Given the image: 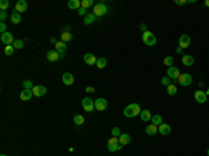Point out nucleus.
I'll list each match as a JSON object with an SVG mask.
<instances>
[{
	"label": "nucleus",
	"mask_w": 209,
	"mask_h": 156,
	"mask_svg": "<svg viewBox=\"0 0 209 156\" xmlns=\"http://www.w3.org/2000/svg\"><path fill=\"white\" fill-rule=\"evenodd\" d=\"M120 135H121V131H120L119 127H114L112 130V137H116V138H119Z\"/></svg>",
	"instance_id": "40"
},
{
	"label": "nucleus",
	"mask_w": 209,
	"mask_h": 156,
	"mask_svg": "<svg viewBox=\"0 0 209 156\" xmlns=\"http://www.w3.org/2000/svg\"><path fill=\"white\" fill-rule=\"evenodd\" d=\"M0 156H7V155H4V153H2V155H0Z\"/></svg>",
	"instance_id": "51"
},
{
	"label": "nucleus",
	"mask_w": 209,
	"mask_h": 156,
	"mask_svg": "<svg viewBox=\"0 0 209 156\" xmlns=\"http://www.w3.org/2000/svg\"><path fill=\"white\" fill-rule=\"evenodd\" d=\"M106 64H108V59L106 57H98V62H96V67L98 68H104L106 67Z\"/></svg>",
	"instance_id": "26"
},
{
	"label": "nucleus",
	"mask_w": 209,
	"mask_h": 156,
	"mask_svg": "<svg viewBox=\"0 0 209 156\" xmlns=\"http://www.w3.org/2000/svg\"><path fill=\"white\" fill-rule=\"evenodd\" d=\"M32 96H34L32 89H22L21 94H20V99H21V100H24V102L31 100V99H32Z\"/></svg>",
	"instance_id": "14"
},
{
	"label": "nucleus",
	"mask_w": 209,
	"mask_h": 156,
	"mask_svg": "<svg viewBox=\"0 0 209 156\" xmlns=\"http://www.w3.org/2000/svg\"><path fill=\"white\" fill-rule=\"evenodd\" d=\"M140 29H141V31H142V33H144V32H146V31H148V29H146V24H145V22H142V24H140Z\"/></svg>",
	"instance_id": "45"
},
{
	"label": "nucleus",
	"mask_w": 209,
	"mask_h": 156,
	"mask_svg": "<svg viewBox=\"0 0 209 156\" xmlns=\"http://www.w3.org/2000/svg\"><path fill=\"white\" fill-rule=\"evenodd\" d=\"M78 14H79V15H84V17H85V15L88 14V13H87V8L79 7V8H78Z\"/></svg>",
	"instance_id": "44"
},
{
	"label": "nucleus",
	"mask_w": 209,
	"mask_h": 156,
	"mask_svg": "<svg viewBox=\"0 0 209 156\" xmlns=\"http://www.w3.org/2000/svg\"><path fill=\"white\" fill-rule=\"evenodd\" d=\"M177 81H178V84L181 87H188V85L192 84V75L191 74H181Z\"/></svg>",
	"instance_id": "5"
},
{
	"label": "nucleus",
	"mask_w": 209,
	"mask_h": 156,
	"mask_svg": "<svg viewBox=\"0 0 209 156\" xmlns=\"http://www.w3.org/2000/svg\"><path fill=\"white\" fill-rule=\"evenodd\" d=\"M176 52H177V53H183V49H181V47H177Z\"/></svg>",
	"instance_id": "48"
},
{
	"label": "nucleus",
	"mask_w": 209,
	"mask_h": 156,
	"mask_svg": "<svg viewBox=\"0 0 209 156\" xmlns=\"http://www.w3.org/2000/svg\"><path fill=\"white\" fill-rule=\"evenodd\" d=\"M32 94H34V96H36V98H42V96L46 94V87H43V85H35V87L32 88Z\"/></svg>",
	"instance_id": "9"
},
{
	"label": "nucleus",
	"mask_w": 209,
	"mask_h": 156,
	"mask_svg": "<svg viewBox=\"0 0 209 156\" xmlns=\"http://www.w3.org/2000/svg\"><path fill=\"white\" fill-rule=\"evenodd\" d=\"M180 75H181V73H180V70H178V67L172 65V67L167 68V77H169L172 81H177Z\"/></svg>",
	"instance_id": "4"
},
{
	"label": "nucleus",
	"mask_w": 209,
	"mask_h": 156,
	"mask_svg": "<svg viewBox=\"0 0 209 156\" xmlns=\"http://www.w3.org/2000/svg\"><path fill=\"white\" fill-rule=\"evenodd\" d=\"M82 107L85 112H94L95 109V100H92L91 98H84L82 99Z\"/></svg>",
	"instance_id": "7"
},
{
	"label": "nucleus",
	"mask_w": 209,
	"mask_h": 156,
	"mask_svg": "<svg viewBox=\"0 0 209 156\" xmlns=\"http://www.w3.org/2000/svg\"><path fill=\"white\" fill-rule=\"evenodd\" d=\"M151 121H152V124H155V126H158V127L163 123L162 116H160V114H153V116H152V119H151Z\"/></svg>",
	"instance_id": "27"
},
{
	"label": "nucleus",
	"mask_w": 209,
	"mask_h": 156,
	"mask_svg": "<svg viewBox=\"0 0 209 156\" xmlns=\"http://www.w3.org/2000/svg\"><path fill=\"white\" fill-rule=\"evenodd\" d=\"M160 82H162V85H165V87H169L170 84H172V80H170L169 77L166 75V77H163L162 80H160Z\"/></svg>",
	"instance_id": "39"
},
{
	"label": "nucleus",
	"mask_w": 209,
	"mask_h": 156,
	"mask_svg": "<svg viewBox=\"0 0 209 156\" xmlns=\"http://www.w3.org/2000/svg\"><path fill=\"white\" fill-rule=\"evenodd\" d=\"M205 94H206V95H209V88H208V89H206V92H205Z\"/></svg>",
	"instance_id": "50"
},
{
	"label": "nucleus",
	"mask_w": 209,
	"mask_h": 156,
	"mask_svg": "<svg viewBox=\"0 0 209 156\" xmlns=\"http://www.w3.org/2000/svg\"><path fill=\"white\" fill-rule=\"evenodd\" d=\"M61 80H63V84H64V85H72L74 81H76V78H74V75H72L71 73H64L63 77H61Z\"/></svg>",
	"instance_id": "15"
},
{
	"label": "nucleus",
	"mask_w": 209,
	"mask_h": 156,
	"mask_svg": "<svg viewBox=\"0 0 209 156\" xmlns=\"http://www.w3.org/2000/svg\"><path fill=\"white\" fill-rule=\"evenodd\" d=\"M8 7H10V2L8 0H2L0 2V10L2 11H6Z\"/></svg>",
	"instance_id": "33"
},
{
	"label": "nucleus",
	"mask_w": 209,
	"mask_h": 156,
	"mask_svg": "<svg viewBox=\"0 0 209 156\" xmlns=\"http://www.w3.org/2000/svg\"><path fill=\"white\" fill-rule=\"evenodd\" d=\"M108 11H109L108 6L103 4V3H98V4H95L94 6V14L96 15V17H103Z\"/></svg>",
	"instance_id": "3"
},
{
	"label": "nucleus",
	"mask_w": 209,
	"mask_h": 156,
	"mask_svg": "<svg viewBox=\"0 0 209 156\" xmlns=\"http://www.w3.org/2000/svg\"><path fill=\"white\" fill-rule=\"evenodd\" d=\"M79 7H81V2H79V0H70L69 2V8H71V10L78 11Z\"/></svg>",
	"instance_id": "25"
},
{
	"label": "nucleus",
	"mask_w": 209,
	"mask_h": 156,
	"mask_svg": "<svg viewBox=\"0 0 209 156\" xmlns=\"http://www.w3.org/2000/svg\"><path fill=\"white\" fill-rule=\"evenodd\" d=\"M205 6L206 7H209V0H205Z\"/></svg>",
	"instance_id": "49"
},
{
	"label": "nucleus",
	"mask_w": 209,
	"mask_h": 156,
	"mask_svg": "<svg viewBox=\"0 0 209 156\" xmlns=\"http://www.w3.org/2000/svg\"><path fill=\"white\" fill-rule=\"evenodd\" d=\"M91 6H95L94 0H82V2H81V7H84V8H88V7H91Z\"/></svg>",
	"instance_id": "34"
},
{
	"label": "nucleus",
	"mask_w": 209,
	"mask_h": 156,
	"mask_svg": "<svg viewBox=\"0 0 209 156\" xmlns=\"http://www.w3.org/2000/svg\"><path fill=\"white\" fill-rule=\"evenodd\" d=\"M50 42H52V43H53V45H56V43H57V39H56V38H50Z\"/></svg>",
	"instance_id": "47"
},
{
	"label": "nucleus",
	"mask_w": 209,
	"mask_h": 156,
	"mask_svg": "<svg viewBox=\"0 0 209 156\" xmlns=\"http://www.w3.org/2000/svg\"><path fill=\"white\" fill-rule=\"evenodd\" d=\"M61 40H63L64 43L72 40V33L71 32H64V31H63V33H61Z\"/></svg>",
	"instance_id": "29"
},
{
	"label": "nucleus",
	"mask_w": 209,
	"mask_h": 156,
	"mask_svg": "<svg viewBox=\"0 0 209 156\" xmlns=\"http://www.w3.org/2000/svg\"><path fill=\"white\" fill-rule=\"evenodd\" d=\"M140 117H141V120H142L144 123H148V121H151V119H152V114H151V112H149L148 109H144V110H142V112H141Z\"/></svg>",
	"instance_id": "19"
},
{
	"label": "nucleus",
	"mask_w": 209,
	"mask_h": 156,
	"mask_svg": "<svg viewBox=\"0 0 209 156\" xmlns=\"http://www.w3.org/2000/svg\"><path fill=\"white\" fill-rule=\"evenodd\" d=\"M158 128H159V132H160L162 135H169L170 132H172V127H170L169 124H166V123H162Z\"/></svg>",
	"instance_id": "17"
},
{
	"label": "nucleus",
	"mask_w": 209,
	"mask_h": 156,
	"mask_svg": "<svg viewBox=\"0 0 209 156\" xmlns=\"http://www.w3.org/2000/svg\"><path fill=\"white\" fill-rule=\"evenodd\" d=\"M85 92H87V94H94L95 88L94 87H87V88H85Z\"/></svg>",
	"instance_id": "46"
},
{
	"label": "nucleus",
	"mask_w": 209,
	"mask_h": 156,
	"mask_svg": "<svg viewBox=\"0 0 209 156\" xmlns=\"http://www.w3.org/2000/svg\"><path fill=\"white\" fill-rule=\"evenodd\" d=\"M2 42H3V45H6V46H10V45H13L15 42L14 40V37H13V33L11 32H4V33H2Z\"/></svg>",
	"instance_id": "8"
},
{
	"label": "nucleus",
	"mask_w": 209,
	"mask_h": 156,
	"mask_svg": "<svg viewBox=\"0 0 209 156\" xmlns=\"http://www.w3.org/2000/svg\"><path fill=\"white\" fill-rule=\"evenodd\" d=\"M72 120H74L76 126H82L84 124V116H81V114H76Z\"/></svg>",
	"instance_id": "31"
},
{
	"label": "nucleus",
	"mask_w": 209,
	"mask_h": 156,
	"mask_svg": "<svg viewBox=\"0 0 209 156\" xmlns=\"http://www.w3.org/2000/svg\"><path fill=\"white\" fill-rule=\"evenodd\" d=\"M131 107H133V110H134V113H135V116H140L141 114V107H140V105L138 103H131Z\"/></svg>",
	"instance_id": "35"
},
{
	"label": "nucleus",
	"mask_w": 209,
	"mask_h": 156,
	"mask_svg": "<svg viewBox=\"0 0 209 156\" xmlns=\"http://www.w3.org/2000/svg\"><path fill=\"white\" fill-rule=\"evenodd\" d=\"M119 141H120V144H121L123 146L124 145H128L131 142V135L130 134H121L119 137Z\"/></svg>",
	"instance_id": "22"
},
{
	"label": "nucleus",
	"mask_w": 209,
	"mask_h": 156,
	"mask_svg": "<svg viewBox=\"0 0 209 156\" xmlns=\"http://www.w3.org/2000/svg\"><path fill=\"white\" fill-rule=\"evenodd\" d=\"M46 59L49 62L54 63V62H57V60H60V55H59V52H56V50H49L46 53Z\"/></svg>",
	"instance_id": "16"
},
{
	"label": "nucleus",
	"mask_w": 209,
	"mask_h": 156,
	"mask_svg": "<svg viewBox=\"0 0 209 156\" xmlns=\"http://www.w3.org/2000/svg\"><path fill=\"white\" fill-rule=\"evenodd\" d=\"M124 116L127 117V119H131V117H135V113H134V110H133V107H131V105H128L124 109Z\"/></svg>",
	"instance_id": "28"
},
{
	"label": "nucleus",
	"mask_w": 209,
	"mask_h": 156,
	"mask_svg": "<svg viewBox=\"0 0 209 156\" xmlns=\"http://www.w3.org/2000/svg\"><path fill=\"white\" fill-rule=\"evenodd\" d=\"M10 21L13 22V24H15V25H17V24H20V22H21V14H20V13H17V11H13V13H11V15H10Z\"/></svg>",
	"instance_id": "21"
},
{
	"label": "nucleus",
	"mask_w": 209,
	"mask_h": 156,
	"mask_svg": "<svg viewBox=\"0 0 209 156\" xmlns=\"http://www.w3.org/2000/svg\"><path fill=\"white\" fill-rule=\"evenodd\" d=\"M95 20H96V15L94 13H88L85 17H84V25H91V24H94Z\"/></svg>",
	"instance_id": "18"
},
{
	"label": "nucleus",
	"mask_w": 209,
	"mask_h": 156,
	"mask_svg": "<svg viewBox=\"0 0 209 156\" xmlns=\"http://www.w3.org/2000/svg\"><path fill=\"white\" fill-rule=\"evenodd\" d=\"M28 10V3H27L25 0H18L17 3H15V11L22 14V13H25Z\"/></svg>",
	"instance_id": "10"
},
{
	"label": "nucleus",
	"mask_w": 209,
	"mask_h": 156,
	"mask_svg": "<svg viewBox=\"0 0 209 156\" xmlns=\"http://www.w3.org/2000/svg\"><path fill=\"white\" fill-rule=\"evenodd\" d=\"M6 20H7V13H6V11H2V13H0V21L4 22Z\"/></svg>",
	"instance_id": "42"
},
{
	"label": "nucleus",
	"mask_w": 209,
	"mask_h": 156,
	"mask_svg": "<svg viewBox=\"0 0 209 156\" xmlns=\"http://www.w3.org/2000/svg\"><path fill=\"white\" fill-rule=\"evenodd\" d=\"M54 50L59 52V53H66V50H67V45H66L63 40H59L57 43L54 45Z\"/></svg>",
	"instance_id": "20"
},
{
	"label": "nucleus",
	"mask_w": 209,
	"mask_h": 156,
	"mask_svg": "<svg viewBox=\"0 0 209 156\" xmlns=\"http://www.w3.org/2000/svg\"><path fill=\"white\" fill-rule=\"evenodd\" d=\"M0 32L2 33L7 32V25H6V22H2V24H0Z\"/></svg>",
	"instance_id": "43"
},
{
	"label": "nucleus",
	"mask_w": 209,
	"mask_h": 156,
	"mask_svg": "<svg viewBox=\"0 0 209 156\" xmlns=\"http://www.w3.org/2000/svg\"><path fill=\"white\" fill-rule=\"evenodd\" d=\"M190 45H191V39H190V37H188V35H181L180 39H178V47H181V49H187Z\"/></svg>",
	"instance_id": "11"
},
{
	"label": "nucleus",
	"mask_w": 209,
	"mask_h": 156,
	"mask_svg": "<svg viewBox=\"0 0 209 156\" xmlns=\"http://www.w3.org/2000/svg\"><path fill=\"white\" fill-rule=\"evenodd\" d=\"M142 42H144L146 46H155L158 39H156V37L151 32V31H146V32L142 33Z\"/></svg>",
	"instance_id": "1"
},
{
	"label": "nucleus",
	"mask_w": 209,
	"mask_h": 156,
	"mask_svg": "<svg viewBox=\"0 0 209 156\" xmlns=\"http://www.w3.org/2000/svg\"><path fill=\"white\" fill-rule=\"evenodd\" d=\"M84 62H85V64H88V65H96L98 59H96V56L92 55V53H85V55H84Z\"/></svg>",
	"instance_id": "13"
},
{
	"label": "nucleus",
	"mask_w": 209,
	"mask_h": 156,
	"mask_svg": "<svg viewBox=\"0 0 209 156\" xmlns=\"http://www.w3.org/2000/svg\"><path fill=\"white\" fill-rule=\"evenodd\" d=\"M120 149H123V145L120 144L119 138L112 137L108 141V151L109 152H116V151H120Z\"/></svg>",
	"instance_id": "2"
},
{
	"label": "nucleus",
	"mask_w": 209,
	"mask_h": 156,
	"mask_svg": "<svg viewBox=\"0 0 209 156\" xmlns=\"http://www.w3.org/2000/svg\"><path fill=\"white\" fill-rule=\"evenodd\" d=\"M22 87H24V89H32L35 85H34V84L31 82L29 80H25L24 82H22Z\"/></svg>",
	"instance_id": "37"
},
{
	"label": "nucleus",
	"mask_w": 209,
	"mask_h": 156,
	"mask_svg": "<svg viewBox=\"0 0 209 156\" xmlns=\"http://www.w3.org/2000/svg\"><path fill=\"white\" fill-rule=\"evenodd\" d=\"M206 153H208V156H209V149H208V151H206Z\"/></svg>",
	"instance_id": "52"
},
{
	"label": "nucleus",
	"mask_w": 209,
	"mask_h": 156,
	"mask_svg": "<svg viewBox=\"0 0 209 156\" xmlns=\"http://www.w3.org/2000/svg\"><path fill=\"white\" fill-rule=\"evenodd\" d=\"M108 106H109V103L104 98H98L96 100H95V109H96L98 112H103V110H106L108 109Z\"/></svg>",
	"instance_id": "6"
},
{
	"label": "nucleus",
	"mask_w": 209,
	"mask_h": 156,
	"mask_svg": "<svg viewBox=\"0 0 209 156\" xmlns=\"http://www.w3.org/2000/svg\"><path fill=\"white\" fill-rule=\"evenodd\" d=\"M174 3L177 6H184V4H188V3H194V0H190V2H187V0H174Z\"/></svg>",
	"instance_id": "41"
},
{
	"label": "nucleus",
	"mask_w": 209,
	"mask_h": 156,
	"mask_svg": "<svg viewBox=\"0 0 209 156\" xmlns=\"http://www.w3.org/2000/svg\"><path fill=\"white\" fill-rule=\"evenodd\" d=\"M13 46H14V49H22L24 47V40H15L14 43H13Z\"/></svg>",
	"instance_id": "38"
},
{
	"label": "nucleus",
	"mask_w": 209,
	"mask_h": 156,
	"mask_svg": "<svg viewBox=\"0 0 209 156\" xmlns=\"http://www.w3.org/2000/svg\"><path fill=\"white\" fill-rule=\"evenodd\" d=\"M163 64H165L166 67L169 68V67H172V65L174 64V59L172 57V56H167V57L163 59Z\"/></svg>",
	"instance_id": "30"
},
{
	"label": "nucleus",
	"mask_w": 209,
	"mask_h": 156,
	"mask_svg": "<svg viewBox=\"0 0 209 156\" xmlns=\"http://www.w3.org/2000/svg\"><path fill=\"white\" fill-rule=\"evenodd\" d=\"M13 52H14V46H13V45L4 47V55H6V56H11V55H13Z\"/></svg>",
	"instance_id": "36"
},
{
	"label": "nucleus",
	"mask_w": 209,
	"mask_h": 156,
	"mask_svg": "<svg viewBox=\"0 0 209 156\" xmlns=\"http://www.w3.org/2000/svg\"><path fill=\"white\" fill-rule=\"evenodd\" d=\"M194 99L198 102V103H205L206 99H208V95H206L204 91L198 89V91H195V94H194Z\"/></svg>",
	"instance_id": "12"
},
{
	"label": "nucleus",
	"mask_w": 209,
	"mask_h": 156,
	"mask_svg": "<svg viewBox=\"0 0 209 156\" xmlns=\"http://www.w3.org/2000/svg\"><path fill=\"white\" fill-rule=\"evenodd\" d=\"M167 94H169L170 96H174V95H177V88H176V85L170 84L169 87H167Z\"/></svg>",
	"instance_id": "32"
},
{
	"label": "nucleus",
	"mask_w": 209,
	"mask_h": 156,
	"mask_svg": "<svg viewBox=\"0 0 209 156\" xmlns=\"http://www.w3.org/2000/svg\"><path fill=\"white\" fill-rule=\"evenodd\" d=\"M158 131H159V128H158V126H155V124H149V126H146V128H145V132L148 135H155Z\"/></svg>",
	"instance_id": "23"
},
{
	"label": "nucleus",
	"mask_w": 209,
	"mask_h": 156,
	"mask_svg": "<svg viewBox=\"0 0 209 156\" xmlns=\"http://www.w3.org/2000/svg\"><path fill=\"white\" fill-rule=\"evenodd\" d=\"M181 63H183L184 65H192V64H194V57L190 56V55H183Z\"/></svg>",
	"instance_id": "24"
}]
</instances>
